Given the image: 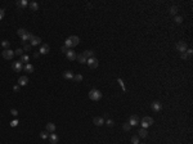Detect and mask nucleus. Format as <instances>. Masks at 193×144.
<instances>
[{
  "mask_svg": "<svg viewBox=\"0 0 193 144\" xmlns=\"http://www.w3.org/2000/svg\"><path fill=\"white\" fill-rule=\"evenodd\" d=\"M26 32H27V31H26L25 28H19L18 31H17V35H18L19 37H22V36H23V35H25Z\"/></svg>",
  "mask_w": 193,
  "mask_h": 144,
  "instance_id": "nucleus-29",
  "label": "nucleus"
},
{
  "mask_svg": "<svg viewBox=\"0 0 193 144\" xmlns=\"http://www.w3.org/2000/svg\"><path fill=\"white\" fill-rule=\"evenodd\" d=\"M86 63H88V66L90 67V68H97V67H98V64H99V62H98V59H97V58H94V57H93V58H89Z\"/></svg>",
  "mask_w": 193,
  "mask_h": 144,
  "instance_id": "nucleus-5",
  "label": "nucleus"
},
{
  "mask_svg": "<svg viewBox=\"0 0 193 144\" xmlns=\"http://www.w3.org/2000/svg\"><path fill=\"white\" fill-rule=\"evenodd\" d=\"M104 124H106L107 126H110V127H112V126L115 125V122H113V121H112V120H107V121H106Z\"/></svg>",
  "mask_w": 193,
  "mask_h": 144,
  "instance_id": "nucleus-35",
  "label": "nucleus"
},
{
  "mask_svg": "<svg viewBox=\"0 0 193 144\" xmlns=\"http://www.w3.org/2000/svg\"><path fill=\"white\" fill-rule=\"evenodd\" d=\"M31 46H36V45H41V37H37V36H34L31 39Z\"/></svg>",
  "mask_w": 193,
  "mask_h": 144,
  "instance_id": "nucleus-14",
  "label": "nucleus"
},
{
  "mask_svg": "<svg viewBox=\"0 0 193 144\" xmlns=\"http://www.w3.org/2000/svg\"><path fill=\"white\" fill-rule=\"evenodd\" d=\"M17 125H18V120H13L12 122H10V126H12V127H16Z\"/></svg>",
  "mask_w": 193,
  "mask_h": 144,
  "instance_id": "nucleus-38",
  "label": "nucleus"
},
{
  "mask_svg": "<svg viewBox=\"0 0 193 144\" xmlns=\"http://www.w3.org/2000/svg\"><path fill=\"white\" fill-rule=\"evenodd\" d=\"M27 5H28V1H27V0H19V1H17V7L21 8V9H25Z\"/></svg>",
  "mask_w": 193,
  "mask_h": 144,
  "instance_id": "nucleus-17",
  "label": "nucleus"
},
{
  "mask_svg": "<svg viewBox=\"0 0 193 144\" xmlns=\"http://www.w3.org/2000/svg\"><path fill=\"white\" fill-rule=\"evenodd\" d=\"M129 124H130V126H137L139 124V117L138 116H130Z\"/></svg>",
  "mask_w": 193,
  "mask_h": 144,
  "instance_id": "nucleus-13",
  "label": "nucleus"
},
{
  "mask_svg": "<svg viewBox=\"0 0 193 144\" xmlns=\"http://www.w3.org/2000/svg\"><path fill=\"white\" fill-rule=\"evenodd\" d=\"M89 98L94 102H98V100L102 99V93L98 89H92L90 91H89Z\"/></svg>",
  "mask_w": 193,
  "mask_h": 144,
  "instance_id": "nucleus-1",
  "label": "nucleus"
},
{
  "mask_svg": "<svg viewBox=\"0 0 193 144\" xmlns=\"http://www.w3.org/2000/svg\"><path fill=\"white\" fill-rule=\"evenodd\" d=\"M32 37H34V35L31 34V32H28V31H27V32H26V34H25L23 36H22L21 39H22V43H25V44H26L27 41H31V39H32Z\"/></svg>",
  "mask_w": 193,
  "mask_h": 144,
  "instance_id": "nucleus-12",
  "label": "nucleus"
},
{
  "mask_svg": "<svg viewBox=\"0 0 193 144\" xmlns=\"http://www.w3.org/2000/svg\"><path fill=\"white\" fill-rule=\"evenodd\" d=\"M122 127H124V130H125V131H129L131 126H130V124H129V122H125V124L122 125Z\"/></svg>",
  "mask_w": 193,
  "mask_h": 144,
  "instance_id": "nucleus-33",
  "label": "nucleus"
},
{
  "mask_svg": "<svg viewBox=\"0 0 193 144\" xmlns=\"http://www.w3.org/2000/svg\"><path fill=\"white\" fill-rule=\"evenodd\" d=\"M175 48H176V50H178V52H180V53L187 52V49H188L185 41H179V43L176 44V46H175Z\"/></svg>",
  "mask_w": 193,
  "mask_h": 144,
  "instance_id": "nucleus-4",
  "label": "nucleus"
},
{
  "mask_svg": "<svg viewBox=\"0 0 193 144\" xmlns=\"http://www.w3.org/2000/svg\"><path fill=\"white\" fill-rule=\"evenodd\" d=\"M28 7H30L31 10H37V9H39V4H37L36 1H31V3L28 4Z\"/></svg>",
  "mask_w": 193,
  "mask_h": 144,
  "instance_id": "nucleus-22",
  "label": "nucleus"
},
{
  "mask_svg": "<svg viewBox=\"0 0 193 144\" xmlns=\"http://www.w3.org/2000/svg\"><path fill=\"white\" fill-rule=\"evenodd\" d=\"M40 138H41V139H46V138H49V133L46 131V130H45V131H41V133H40Z\"/></svg>",
  "mask_w": 193,
  "mask_h": 144,
  "instance_id": "nucleus-28",
  "label": "nucleus"
},
{
  "mask_svg": "<svg viewBox=\"0 0 193 144\" xmlns=\"http://www.w3.org/2000/svg\"><path fill=\"white\" fill-rule=\"evenodd\" d=\"M1 55L4 59H12L13 57H14V52L10 50V49H5V50L1 52Z\"/></svg>",
  "mask_w": 193,
  "mask_h": 144,
  "instance_id": "nucleus-3",
  "label": "nucleus"
},
{
  "mask_svg": "<svg viewBox=\"0 0 193 144\" xmlns=\"http://www.w3.org/2000/svg\"><path fill=\"white\" fill-rule=\"evenodd\" d=\"M138 134H139V136H140V138H147V135H148V131H147L146 129H143V127H142V129H140V130H139V131H138Z\"/></svg>",
  "mask_w": 193,
  "mask_h": 144,
  "instance_id": "nucleus-24",
  "label": "nucleus"
},
{
  "mask_svg": "<svg viewBox=\"0 0 193 144\" xmlns=\"http://www.w3.org/2000/svg\"><path fill=\"white\" fill-rule=\"evenodd\" d=\"M30 49H31V45H25L23 50H30Z\"/></svg>",
  "mask_w": 193,
  "mask_h": 144,
  "instance_id": "nucleus-43",
  "label": "nucleus"
},
{
  "mask_svg": "<svg viewBox=\"0 0 193 144\" xmlns=\"http://www.w3.org/2000/svg\"><path fill=\"white\" fill-rule=\"evenodd\" d=\"M180 57L183 58V59H188V58H189V57H188V54H187L185 52H183V53H180Z\"/></svg>",
  "mask_w": 193,
  "mask_h": 144,
  "instance_id": "nucleus-39",
  "label": "nucleus"
},
{
  "mask_svg": "<svg viewBox=\"0 0 193 144\" xmlns=\"http://www.w3.org/2000/svg\"><path fill=\"white\" fill-rule=\"evenodd\" d=\"M151 108H152V109H153L155 112H160L161 109H162V104H161L160 102L156 100V102H153V103L151 104Z\"/></svg>",
  "mask_w": 193,
  "mask_h": 144,
  "instance_id": "nucleus-8",
  "label": "nucleus"
},
{
  "mask_svg": "<svg viewBox=\"0 0 193 144\" xmlns=\"http://www.w3.org/2000/svg\"><path fill=\"white\" fill-rule=\"evenodd\" d=\"M13 90H14V91H18V90H19V85H16V86L13 88Z\"/></svg>",
  "mask_w": 193,
  "mask_h": 144,
  "instance_id": "nucleus-44",
  "label": "nucleus"
},
{
  "mask_svg": "<svg viewBox=\"0 0 193 144\" xmlns=\"http://www.w3.org/2000/svg\"><path fill=\"white\" fill-rule=\"evenodd\" d=\"M23 68H25V71H26V72H28V73H32V72H34V66H32V64H30V63H27V64H26V66L23 67Z\"/></svg>",
  "mask_w": 193,
  "mask_h": 144,
  "instance_id": "nucleus-23",
  "label": "nucleus"
},
{
  "mask_svg": "<svg viewBox=\"0 0 193 144\" xmlns=\"http://www.w3.org/2000/svg\"><path fill=\"white\" fill-rule=\"evenodd\" d=\"M174 22H175V23H178V25H180L182 22H183V17L175 16V17H174Z\"/></svg>",
  "mask_w": 193,
  "mask_h": 144,
  "instance_id": "nucleus-27",
  "label": "nucleus"
},
{
  "mask_svg": "<svg viewBox=\"0 0 193 144\" xmlns=\"http://www.w3.org/2000/svg\"><path fill=\"white\" fill-rule=\"evenodd\" d=\"M104 118L103 117H94L93 118V124L94 125H97V126H102V125H104Z\"/></svg>",
  "mask_w": 193,
  "mask_h": 144,
  "instance_id": "nucleus-11",
  "label": "nucleus"
},
{
  "mask_svg": "<svg viewBox=\"0 0 193 144\" xmlns=\"http://www.w3.org/2000/svg\"><path fill=\"white\" fill-rule=\"evenodd\" d=\"M131 143L133 144H139V136H131Z\"/></svg>",
  "mask_w": 193,
  "mask_h": 144,
  "instance_id": "nucleus-34",
  "label": "nucleus"
},
{
  "mask_svg": "<svg viewBox=\"0 0 193 144\" xmlns=\"http://www.w3.org/2000/svg\"><path fill=\"white\" fill-rule=\"evenodd\" d=\"M68 40H70V43H71V46H76V45H79V43H80V39H79V36H70L68 37Z\"/></svg>",
  "mask_w": 193,
  "mask_h": 144,
  "instance_id": "nucleus-9",
  "label": "nucleus"
},
{
  "mask_svg": "<svg viewBox=\"0 0 193 144\" xmlns=\"http://www.w3.org/2000/svg\"><path fill=\"white\" fill-rule=\"evenodd\" d=\"M76 59H77L80 63H81V64H84V63H86V62H88V59H86V58H85V57L83 55V53H81V54H77Z\"/></svg>",
  "mask_w": 193,
  "mask_h": 144,
  "instance_id": "nucleus-21",
  "label": "nucleus"
},
{
  "mask_svg": "<svg viewBox=\"0 0 193 144\" xmlns=\"http://www.w3.org/2000/svg\"><path fill=\"white\" fill-rule=\"evenodd\" d=\"M46 131H48L49 134L54 133V131H55V125H54V124H52V122L46 124Z\"/></svg>",
  "mask_w": 193,
  "mask_h": 144,
  "instance_id": "nucleus-18",
  "label": "nucleus"
},
{
  "mask_svg": "<svg viewBox=\"0 0 193 144\" xmlns=\"http://www.w3.org/2000/svg\"><path fill=\"white\" fill-rule=\"evenodd\" d=\"M74 72H71V71H66L64 73H63V77L66 79V80H74Z\"/></svg>",
  "mask_w": 193,
  "mask_h": 144,
  "instance_id": "nucleus-19",
  "label": "nucleus"
},
{
  "mask_svg": "<svg viewBox=\"0 0 193 144\" xmlns=\"http://www.w3.org/2000/svg\"><path fill=\"white\" fill-rule=\"evenodd\" d=\"M22 54H23V49L18 48L17 50H14V55H22Z\"/></svg>",
  "mask_w": 193,
  "mask_h": 144,
  "instance_id": "nucleus-32",
  "label": "nucleus"
},
{
  "mask_svg": "<svg viewBox=\"0 0 193 144\" xmlns=\"http://www.w3.org/2000/svg\"><path fill=\"white\" fill-rule=\"evenodd\" d=\"M74 80L76 81V82H80V81L83 80V75H75L74 76Z\"/></svg>",
  "mask_w": 193,
  "mask_h": 144,
  "instance_id": "nucleus-31",
  "label": "nucleus"
},
{
  "mask_svg": "<svg viewBox=\"0 0 193 144\" xmlns=\"http://www.w3.org/2000/svg\"><path fill=\"white\" fill-rule=\"evenodd\" d=\"M61 52H62V53H64V54H66L67 52H68V48H67V46H66V45H62V48H61Z\"/></svg>",
  "mask_w": 193,
  "mask_h": 144,
  "instance_id": "nucleus-36",
  "label": "nucleus"
},
{
  "mask_svg": "<svg viewBox=\"0 0 193 144\" xmlns=\"http://www.w3.org/2000/svg\"><path fill=\"white\" fill-rule=\"evenodd\" d=\"M49 50H50V48H49L48 44H41V45H40V50H39V53H40V54H48Z\"/></svg>",
  "mask_w": 193,
  "mask_h": 144,
  "instance_id": "nucleus-10",
  "label": "nucleus"
},
{
  "mask_svg": "<svg viewBox=\"0 0 193 144\" xmlns=\"http://www.w3.org/2000/svg\"><path fill=\"white\" fill-rule=\"evenodd\" d=\"M10 115H13V116H14V117H17V116H18V111H17V109H14V108H13V109H10Z\"/></svg>",
  "mask_w": 193,
  "mask_h": 144,
  "instance_id": "nucleus-37",
  "label": "nucleus"
},
{
  "mask_svg": "<svg viewBox=\"0 0 193 144\" xmlns=\"http://www.w3.org/2000/svg\"><path fill=\"white\" fill-rule=\"evenodd\" d=\"M153 122H155V121H153L152 117L146 116V117H143V120H142V126H143V129H147L148 126H151Z\"/></svg>",
  "mask_w": 193,
  "mask_h": 144,
  "instance_id": "nucleus-2",
  "label": "nucleus"
},
{
  "mask_svg": "<svg viewBox=\"0 0 193 144\" xmlns=\"http://www.w3.org/2000/svg\"><path fill=\"white\" fill-rule=\"evenodd\" d=\"M28 61H30V57L27 55V54H22L21 55V61H19L21 63H26V64H27Z\"/></svg>",
  "mask_w": 193,
  "mask_h": 144,
  "instance_id": "nucleus-25",
  "label": "nucleus"
},
{
  "mask_svg": "<svg viewBox=\"0 0 193 144\" xmlns=\"http://www.w3.org/2000/svg\"><path fill=\"white\" fill-rule=\"evenodd\" d=\"M170 13H171V14H174V16H175V14H176V13H178V7H176V5L171 7V8H170Z\"/></svg>",
  "mask_w": 193,
  "mask_h": 144,
  "instance_id": "nucleus-30",
  "label": "nucleus"
},
{
  "mask_svg": "<svg viewBox=\"0 0 193 144\" xmlns=\"http://www.w3.org/2000/svg\"><path fill=\"white\" fill-rule=\"evenodd\" d=\"M4 14H5V13H4V9H0V21L4 18Z\"/></svg>",
  "mask_w": 193,
  "mask_h": 144,
  "instance_id": "nucleus-40",
  "label": "nucleus"
},
{
  "mask_svg": "<svg viewBox=\"0 0 193 144\" xmlns=\"http://www.w3.org/2000/svg\"><path fill=\"white\" fill-rule=\"evenodd\" d=\"M66 57H67V59H68V61H75L76 57H77V54H76L72 49H68V52L66 53Z\"/></svg>",
  "mask_w": 193,
  "mask_h": 144,
  "instance_id": "nucleus-7",
  "label": "nucleus"
},
{
  "mask_svg": "<svg viewBox=\"0 0 193 144\" xmlns=\"http://www.w3.org/2000/svg\"><path fill=\"white\" fill-rule=\"evenodd\" d=\"M12 68L14 72H21L22 70H23V64L18 61V62H13L12 63Z\"/></svg>",
  "mask_w": 193,
  "mask_h": 144,
  "instance_id": "nucleus-6",
  "label": "nucleus"
},
{
  "mask_svg": "<svg viewBox=\"0 0 193 144\" xmlns=\"http://www.w3.org/2000/svg\"><path fill=\"white\" fill-rule=\"evenodd\" d=\"M1 46L4 48V50H5V49H9V46H10V43L8 41V40H4V41H1Z\"/></svg>",
  "mask_w": 193,
  "mask_h": 144,
  "instance_id": "nucleus-26",
  "label": "nucleus"
},
{
  "mask_svg": "<svg viewBox=\"0 0 193 144\" xmlns=\"http://www.w3.org/2000/svg\"><path fill=\"white\" fill-rule=\"evenodd\" d=\"M49 140H50V143H52V144H57L58 142H59V138H58V135H57V134L52 133V134H49Z\"/></svg>",
  "mask_w": 193,
  "mask_h": 144,
  "instance_id": "nucleus-15",
  "label": "nucleus"
},
{
  "mask_svg": "<svg viewBox=\"0 0 193 144\" xmlns=\"http://www.w3.org/2000/svg\"><path fill=\"white\" fill-rule=\"evenodd\" d=\"M187 54H188V57H192V54H193V50L192 49H187V52H185Z\"/></svg>",
  "mask_w": 193,
  "mask_h": 144,
  "instance_id": "nucleus-41",
  "label": "nucleus"
},
{
  "mask_svg": "<svg viewBox=\"0 0 193 144\" xmlns=\"http://www.w3.org/2000/svg\"><path fill=\"white\" fill-rule=\"evenodd\" d=\"M83 55L86 58V59H89V58L94 57V52L93 50H85V52H83Z\"/></svg>",
  "mask_w": 193,
  "mask_h": 144,
  "instance_id": "nucleus-20",
  "label": "nucleus"
},
{
  "mask_svg": "<svg viewBox=\"0 0 193 144\" xmlns=\"http://www.w3.org/2000/svg\"><path fill=\"white\" fill-rule=\"evenodd\" d=\"M117 81H119V82H120V85H121V86H122V89H124V91H125V86H124V82H122V80H121V79H117Z\"/></svg>",
  "mask_w": 193,
  "mask_h": 144,
  "instance_id": "nucleus-42",
  "label": "nucleus"
},
{
  "mask_svg": "<svg viewBox=\"0 0 193 144\" xmlns=\"http://www.w3.org/2000/svg\"><path fill=\"white\" fill-rule=\"evenodd\" d=\"M27 82H28L27 76H21V77L18 79V85L19 86H25V85H27Z\"/></svg>",
  "mask_w": 193,
  "mask_h": 144,
  "instance_id": "nucleus-16",
  "label": "nucleus"
}]
</instances>
